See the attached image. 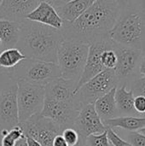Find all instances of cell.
<instances>
[{"instance_id": "5bb4252c", "label": "cell", "mask_w": 145, "mask_h": 146, "mask_svg": "<svg viewBox=\"0 0 145 146\" xmlns=\"http://www.w3.org/2000/svg\"><path fill=\"white\" fill-rule=\"evenodd\" d=\"M77 82L59 77L50 81L44 86L45 98H51L59 102L73 103L80 110L82 106L79 104L75 93Z\"/></svg>"}, {"instance_id": "9c48e42d", "label": "cell", "mask_w": 145, "mask_h": 146, "mask_svg": "<svg viewBox=\"0 0 145 146\" xmlns=\"http://www.w3.org/2000/svg\"><path fill=\"white\" fill-rule=\"evenodd\" d=\"M24 136L31 137L38 141L42 146H52L56 136L62 134V129L52 120L35 115L27 121L20 123Z\"/></svg>"}, {"instance_id": "d6986e66", "label": "cell", "mask_w": 145, "mask_h": 146, "mask_svg": "<svg viewBox=\"0 0 145 146\" xmlns=\"http://www.w3.org/2000/svg\"><path fill=\"white\" fill-rule=\"evenodd\" d=\"M96 0H72L56 8V11L63 21L73 22L79 18Z\"/></svg>"}, {"instance_id": "ee69618b", "label": "cell", "mask_w": 145, "mask_h": 146, "mask_svg": "<svg viewBox=\"0 0 145 146\" xmlns=\"http://www.w3.org/2000/svg\"><path fill=\"white\" fill-rule=\"evenodd\" d=\"M144 114H145V113H144Z\"/></svg>"}, {"instance_id": "52a82bcc", "label": "cell", "mask_w": 145, "mask_h": 146, "mask_svg": "<svg viewBox=\"0 0 145 146\" xmlns=\"http://www.w3.org/2000/svg\"><path fill=\"white\" fill-rule=\"evenodd\" d=\"M118 86L119 81L115 70L105 69L83 84L75 92V95L83 107L89 104H94L96 100Z\"/></svg>"}, {"instance_id": "b9f144b4", "label": "cell", "mask_w": 145, "mask_h": 146, "mask_svg": "<svg viewBox=\"0 0 145 146\" xmlns=\"http://www.w3.org/2000/svg\"><path fill=\"white\" fill-rule=\"evenodd\" d=\"M2 50H3L2 49V43H1V39H0V52L2 51Z\"/></svg>"}, {"instance_id": "e0dca14e", "label": "cell", "mask_w": 145, "mask_h": 146, "mask_svg": "<svg viewBox=\"0 0 145 146\" xmlns=\"http://www.w3.org/2000/svg\"><path fill=\"white\" fill-rule=\"evenodd\" d=\"M134 95L126 84H121L115 90L117 116H141L134 109Z\"/></svg>"}, {"instance_id": "6da1fadb", "label": "cell", "mask_w": 145, "mask_h": 146, "mask_svg": "<svg viewBox=\"0 0 145 146\" xmlns=\"http://www.w3.org/2000/svg\"><path fill=\"white\" fill-rule=\"evenodd\" d=\"M121 9L116 0H96L73 22H63L62 38L91 44L109 38Z\"/></svg>"}, {"instance_id": "e575fe53", "label": "cell", "mask_w": 145, "mask_h": 146, "mask_svg": "<svg viewBox=\"0 0 145 146\" xmlns=\"http://www.w3.org/2000/svg\"><path fill=\"white\" fill-rule=\"evenodd\" d=\"M10 78L8 71L7 72H4V73H1L0 74V92H1V90L4 85V83Z\"/></svg>"}, {"instance_id": "7a4b0ae2", "label": "cell", "mask_w": 145, "mask_h": 146, "mask_svg": "<svg viewBox=\"0 0 145 146\" xmlns=\"http://www.w3.org/2000/svg\"><path fill=\"white\" fill-rule=\"evenodd\" d=\"M61 38L60 30L25 20L21 22L16 48L26 58L56 63L57 46Z\"/></svg>"}, {"instance_id": "8d00e7d4", "label": "cell", "mask_w": 145, "mask_h": 146, "mask_svg": "<svg viewBox=\"0 0 145 146\" xmlns=\"http://www.w3.org/2000/svg\"><path fill=\"white\" fill-rule=\"evenodd\" d=\"M116 1H117V3H118V4L120 6L121 9L122 10L123 9H125L128 5V3H130L131 0H116Z\"/></svg>"}, {"instance_id": "277c9868", "label": "cell", "mask_w": 145, "mask_h": 146, "mask_svg": "<svg viewBox=\"0 0 145 146\" xmlns=\"http://www.w3.org/2000/svg\"><path fill=\"white\" fill-rule=\"evenodd\" d=\"M90 44L60 39L57 46V61L62 77L78 83L83 73Z\"/></svg>"}, {"instance_id": "60d3db41", "label": "cell", "mask_w": 145, "mask_h": 146, "mask_svg": "<svg viewBox=\"0 0 145 146\" xmlns=\"http://www.w3.org/2000/svg\"><path fill=\"white\" fill-rule=\"evenodd\" d=\"M4 72H7V71H5V70H3V68H0V74H1V73H4Z\"/></svg>"}, {"instance_id": "74e56055", "label": "cell", "mask_w": 145, "mask_h": 146, "mask_svg": "<svg viewBox=\"0 0 145 146\" xmlns=\"http://www.w3.org/2000/svg\"><path fill=\"white\" fill-rule=\"evenodd\" d=\"M14 146H27L26 142V137L24 136V137L21 138L20 139H18Z\"/></svg>"}, {"instance_id": "4316f807", "label": "cell", "mask_w": 145, "mask_h": 146, "mask_svg": "<svg viewBox=\"0 0 145 146\" xmlns=\"http://www.w3.org/2000/svg\"><path fill=\"white\" fill-rule=\"evenodd\" d=\"M85 146H112L108 138L107 130L102 133L89 135L85 139Z\"/></svg>"}, {"instance_id": "7402d4cb", "label": "cell", "mask_w": 145, "mask_h": 146, "mask_svg": "<svg viewBox=\"0 0 145 146\" xmlns=\"http://www.w3.org/2000/svg\"><path fill=\"white\" fill-rule=\"evenodd\" d=\"M26 58L23 53L16 47L3 50L0 52V68L5 71L10 70Z\"/></svg>"}, {"instance_id": "f1b7e54d", "label": "cell", "mask_w": 145, "mask_h": 146, "mask_svg": "<svg viewBox=\"0 0 145 146\" xmlns=\"http://www.w3.org/2000/svg\"><path fill=\"white\" fill-rule=\"evenodd\" d=\"M107 134L109 140L112 146H132L131 144H129L127 141H126L124 139H122L115 130L112 128L107 127Z\"/></svg>"}, {"instance_id": "ab89813d", "label": "cell", "mask_w": 145, "mask_h": 146, "mask_svg": "<svg viewBox=\"0 0 145 146\" xmlns=\"http://www.w3.org/2000/svg\"><path fill=\"white\" fill-rule=\"evenodd\" d=\"M3 133H2V130H0V146H1V144H2V139H3Z\"/></svg>"}, {"instance_id": "8fae6325", "label": "cell", "mask_w": 145, "mask_h": 146, "mask_svg": "<svg viewBox=\"0 0 145 146\" xmlns=\"http://www.w3.org/2000/svg\"><path fill=\"white\" fill-rule=\"evenodd\" d=\"M80 109L73 103L59 102L45 98L40 115L57 123L62 131L73 127Z\"/></svg>"}, {"instance_id": "f546056e", "label": "cell", "mask_w": 145, "mask_h": 146, "mask_svg": "<svg viewBox=\"0 0 145 146\" xmlns=\"http://www.w3.org/2000/svg\"><path fill=\"white\" fill-rule=\"evenodd\" d=\"M134 109L141 115L144 116L145 114V98L142 96H137L134 98Z\"/></svg>"}, {"instance_id": "d590c367", "label": "cell", "mask_w": 145, "mask_h": 146, "mask_svg": "<svg viewBox=\"0 0 145 146\" xmlns=\"http://www.w3.org/2000/svg\"><path fill=\"white\" fill-rule=\"evenodd\" d=\"M25 137H26V142L27 146H42V145L36 139L28 136H25Z\"/></svg>"}, {"instance_id": "7c38bea8", "label": "cell", "mask_w": 145, "mask_h": 146, "mask_svg": "<svg viewBox=\"0 0 145 146\" xmlns=\"http://www.w3.org/2000/svg\"><path fill=\"white\" fill-rule=\"evenodd\" d=\"M114 44L115 42L110 38H107L90 44L86 62L81 77L77 83L75 92L83 84H85L89 80L106 69L102 62V54L106 49L112 47Z\"/></svg>"}, {"instance_id": "2e32d148", "label": "cell", "mask_w": 145, "mask_h": 146, "mask_svg": "<svg viewBox=\"0 0 145 146\" xmlns=\"http://www.w3.org/2000/svg\"><path fill=\"white\" fill-rule=\"evenodd\" d=\"M26 20L38 22L57 30L62 27L64 22L58 15L56 8L45 0L40 2L39 4L27 15Z\"/></svg>"}, {"instance_id": "ba28073f", "label": "cell", "mask_w": 145, "mask_h": 146, "mask_svg": "<svg viewBox=\"0 0 145 146\" xmlns=\"http://www.w3.org/2000/svg\"><path fill=\"white\" fill-rule=\"evenodd\" d=\"M19 124L17 81L10 77L0 92V130L9 131Z\"/></svg>"}, {"instance_id": "d6a6232c", "label": "cell", "mask_w": 145, "mask_h": 146, "mask_svg": "<svg viewBox=\"0 0 145 146\" xmlns=\"http://www.w3.org/2000/svg\"><path fill=\"white\" fill-rule=\"evenodd\" d=\"M47 2H49L52 6H54L56 9L58 8V7H61L62 5H64L65 3L72 1V0H45Z\"/></svg>"}, {"instance_id": "4fadbf2b", "label": "cell", "mask_w": 145, "mask_h": 146, "mask_svg": "<svg viewBox=\"0 0 145 146\" xmlns=\"http://www.w3.org/2000/svg\"><path fill=\"white\" fill-rule=\"evenodd\" d=\"M79 136L86 139L91 134H98L106 131L107 127L97 115L94 104H89L81 108L73 127Z\"/></svg>"}, {"instance_id": "4dcf8cb0", "label": "cell", "mask_w": 145, "mask_h": 146, "mask_svg": "<svg viewBox=\"0 0 145 146\" xmlns=\"http://www.w3.org/2000/svg\"><path fill=\"white\" fill-rule=\"evenodd\" d=\"M130 3L141 12L145 14V0H131Z\"/></svg>"}, {"instance_id": "836d02e7", "label": "cell", "mask_w": 145, "mask_h": 146, "mask_svg": "<svg viewBox=\"0 0 145 146\" xmlns=\"http://www.w3.org/2000/svg\"><path fill=\"white\" fill-rule=\"evenodd\" d=\"M138 74L145 75V50H144L143 56L140 60V63L138 66Z\"/></svg>"}, {"instance_id": "484cf974", "label": "cell", "mask_w": 145, "mask_h": 146, "mask_svg": "<svg viewBox=\"0 0 145 146\" xmlns=\"http://www.w3.org/2000/svg\"><path fill=\"white\" fill-rule=\"evenodd\" d=\"M22 137H24L23 131L20 126H17L15 128L9 130L3 137L1 146H14L16 141Z\"/></svg>"}, {"instance_id": "8992f818", "label": "cell", "mask_w": 145, "mask_h": 146, "mask_svg": "<svg viewBox=\"0 0 145 146\" xmlns=\"http://www.w3.org/2000/svg\"><path fill=\"white\" fill-rule=\"evenodd\" d=\"M45 98L44 86L26 81H17V106L19 122L22 123L32 116L40 114Z\"/></svg>"}, {"instance_id": "83f0119b", "label": "cell", "mask_w": 145, "mask_h": 146, "mask_svg": "<svg viewBox=\"0 0 145 146\" xmlns=\"http://www.w3.org/2000/svg\"><path fill=\"white\" fill-rule=\"evenodd\" d=\"M62 135L68 146H77L80 142L85 141L86 139L79 136L78 132L73 127H68L64 129L62 132Z\"/></svg>"}, {"instance_id": "ffe728a7", "label": "cell", "mask_w": 145, "mask_h": 146, "mask_svg": "<svg viewBox=\"0 0 145 146\" xmlns=\"http://www.w3.org/2000/svg\"><path fill=\"white\" fill-rule=\"evenodd\" d=\"M115 90L116 87L113 88L108 93L99 98L95 101L94 107L95 110L103 121L117 117V109L115 103Z\"/></svg>"}, {"instance_id": "5b68a950", "label": "cell", "mask_w": 145, "mask_h": 146, "mask_svg": "<svg viewBox=\"0 0 145 146\" xmlns=\"http://www.w3.org/2000/svg\"><path fill=\"white\" fill-rule=\"evenodd\" d=\"M8 73L15 81L22 80L41 86L62 77L57 63L31 58L24 59Z\"/></svg>"}, {"instance_id": "1f68e13d", "label": "cell", "mask_w": 145, "mask_h": 146, "mask_svg": "<svg viewBox=\"0 0 145 146\" xmlns=\"http://www.w3.org/2000/svg\"><path fill=\"white\" fill-rule=\"evenodd\" d=\"M52 146H68L67 144L66 140L63 139L62 134H59L57 136H56V138L53 140V145Z\"/></svg>"}, {"instance_id": "603a6c76", "label": "cell", "mask_w": 145, "mask_h": 146, "mask_svg": "<svg viewBox=\"0 0 145 146\" xmlns=\"http://www.w3.org/2000/svg\"><path fill=\"white\" fill-rule=\"evenodd\" d=\"M113 130L132 146H145V136L138 131H126L121 129Z\"/></svg>"}, {"instance_id": "ac0fdd59", "label": "cell", "mask_w": 145, "mask_h": 146, "mask_svg": "<svg viewBox=\"0 0 145 146\" xmlns=\"http://www.w3.org/2000/svg\"><path fill=\"white\" fill-rule=\"evenodd\" d=\"M20 32L21 22L0 19V39L2 49L5 50L16 47L20 37Z\"/></svg>"}, {"instance_id": "7bdbcfd3", "label": "cell", "mask_w": 145, "mask_h": 146, "mask_svg": "<svg viewBox=\"0 0 145 146\" xmlns=\"http://www.w3.org/2000/svg\"><path fill=\"white\" fill-rule=\"evenodd\" d=\"M2 1H3V0H0V4H1V3H2Z\"/></svg>"}, {"instance_id": "44dd1931", "label": "cell", "mask_w": 145, "mask_h": 146, "mask_svg": "<svg viewBox=\"0 0 145 146\" xmlns=\"http://www.w3.org/2000/svg\"><path fill=\"white\" fill-rule=\"evenodd\" d=\"M106 127L126 131H138L145 127V116H117L103 121Z\"/></svg>"}, {"instance_id": "cb8c5ba5", "label": "cell", "mask_w": 145, "mask_h": 146, "mask_svg": "<svg viewBox=\"0 0 145 146\" xmlns=\"http://www.w3.org/2000/svg\"><path fill=\"white\" fill-rule=\"evenodd\" d=\"M128 85L129 89L132 90L134 97L142 96L145 98V75L139 74L135 75L130 80Z\"/></svg>"}, {"instance_id": "d4e9b609", "label": "cell", "mask_w": 145, "mask_h": 146, "mask_svg": "<svg viewBox=\"0 0 145 146\" xmlns=\"http://www.w3.org/2000/svg\"><path fill=\"white\" fill-rule=\"evenodd\" d=\"M115 44L106 49L102 54V62L106 69H115L117 64V55L115 50Z\"/></svg>"}, {"instance_id": "f35d334b", "label": "cell", "mask_w": 145, "mask_h": 146, "mask_svg": "<svg viewBox=\"0 0 145 146\" xmlns=\"http://www.w3.org/2000/svg\"><path fill=\"white\" fill-rule=\"evenodd\" d=\"M138 132H139L140 133H142V134H144L145 136V127H143V128H141V129H139Z\"/></svg>"}, {"instance_id": "30bf717a", "label": "cell", "mask_w": 145, "mask_h": 146, "mask_svg": "<svg viewBox=\"0 0 145 146\" xmlns=\"http://www.w3.org/2000/svg\"><path fill=\"white\" fill-rule=\"evenodd\" d=\"M115 50L117 55V64L115 73L118 79L119 85L126 84L137 74H138V66L144 50L122 45L115 43Z\"/></svg>"}, {"instance_id": "9a60e30c", "label": "cell", "mask_w": 145, "mask_h": 146, "mask_svg": "<svg viewBox=\"0 0 145 146\" xmlns=\"http://www.w3.org/2000/svg\"><path fill=\"white\" fill-rule=\"evenodd\" d=\"M43 0H3L0 19L21 22Z\"/></svg>"}, {"instance_id": "3957f363", "label": "cell", "mask_w": 145, "mask_h": 146, "mask_svg": "<svg viewBox=\"0 0 145 146\" xmlns=\"http://www.w3.org/2000/svg\"><path fill=\"white\" fill-rule=\"evenodd\" d=\"M109 38L117 44L145 50V14L129 3L121 11Z\"/></svg>"}]
</instances>
